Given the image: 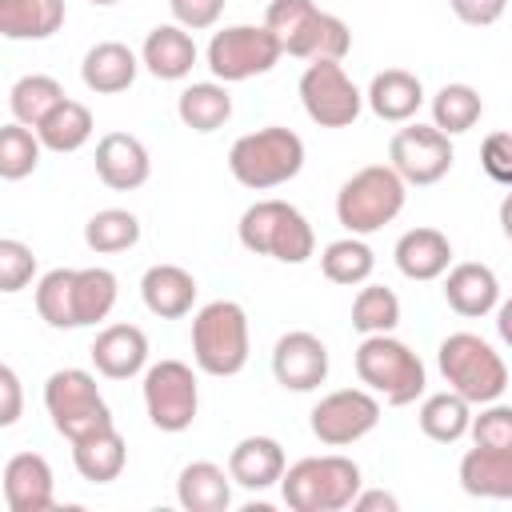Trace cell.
I'll return each instance as SVG.
<instances>
[{"mask_svg":"<svg viewBox=\"0 0 512 512\" xmlns=\"http://www.w3.org/2000/svg\"><path fill=\"white\" fill-rule=\"evenodd\" d=\"M264 24L276 32L280 48L296 60H344L352 48V32L340 16L316 8L312 0H272Z\"/></svg>","mask_w":512,"mask_h":512,"instance_id":"6da1fadb","label":"cell"},{"mask_svg":"<svg viewBox=\"0 0 512 512\" xmlns=\"http://www.w3.org/2000/svg\"><path fill=\"white\" fill-rule=\"evenodd\" d=\"M360 488H364L360 464L340 456V452L304 456L292 468H284V476H280V492H284V504L292 512H340V508H352Z\"/></svg>","mask_w":512,"mask_h":512,"instance_id":"7a4b0ae2","label":"cell"},{"mask_svg":"<svg viewBox=\"0 0 512 512\" xmlns=\"http://www.w3.org/2000/svg\"><path fill=\"white\" fill-rule=\"evenodd\" d=\"M228 168H232L236 184H244L252 192L280 188L292 176H300V168H304V140L292 128H280V124L256 128V132H248V136H240L232 144Z\"/></svg>","mask_w":512,"mask_h":512,"instance_id":"3957f363","label":"cell"},{"mask_svg":"<svg viewBox=\"0 0 512 512\" xmlns=\"http://www.w3.org/2000/svg\"><path fill=\"white\" fill-rule=\"evenodd\" d=\"M404 176L392 164H368L352 172L336 192V220L352 236H372L384 224H392L404 208Z\"/></svg>","mask_w":512,"mask_h":512,"instance_id":"277c9868","label":"cell"},{"mask_svg":"<svg viewBox=\"0 0 512 512\" xmlns=\"http://www.w3.org/2000/svg\"><path fill=\"white\" fill-rule=\"evenodd\" d=\"M356 376H360L364 388L384 396V404H392V408L412 404L416 396H424V384H428L424 360L404 340H396L392 332H372V336L360 340Z\"/></svg>","mask_w":512,"mask_h":512,"instance_id":"5b68a950","label":"cell"},{"mask_svg":"<svg viewBox=\"0 0 512 512\" xmlns=\"http://www.w3.org/2000/svg\"><path fill=\"white\" fill-rule=\"evenodd\" d=\"M236 232H240V244L248 252L272 256L280 264H304L316 252L312 224L288 200H256L252 208H244Z\"/></svg>","mask_w":512,"mask_h":512,"instance_id":"8992f818","label":"cell"},{"mask_svg":"<svg viewBox=\"0 0 512 512\" xmlns=\"http://www.w3.org/2000/svg\"><path fill=\"white\" fill-rule=\"evenodd\" d=\"M436 360H440L448 388L460 392L468 404H492L508 388V368H504L500 352L488 340H480L476 332L444 336L436 348Z\"/></svg>","mask_w":512,"mask_h":512,"instance_id":"52a82bcc","label":"cell"},{"mask_svg":"<svg viewBox=\"0 0 512 512\" xmlns=\"http://www.w3.org/2000/svg\"><path fill=\"white\" fill-rule=\"evenodd\" d=\"M192 360L208 376H236L248 364V312L236 300H212L192 316Z\"/></svg>","mask_w":512,"mask_h":512,"instance_id":"ba28073f","label":"cell"},{"mask_svg":"<svg viewBox=\"0 0 512 512\" xmlns=\"http://www.w3.org/2000/svg\"><path fill=\"white\" fill-rule=\"evenodd\" d=\"M44 408L52 416V428L76 444L100 428L112 424V412L96 388V376L84 372V368H60L44 380Z\"/></svg>","mask_w":512,"mask_h":512,"instance_id":"9c48e42d","label":"cell"},{"mask_svg":"<svg viewBox=\"0 0 512 512\" xmlns=\"http://www.w3.org/2000/svg\"><path fill=\"white\" fill-rule=\"evenodd\" d=\"M284 56L276 32L268 24H232L212 32L208 40V68L220 84H240L252 76H264Z\"/></svg>","mask_w":512,"mask_h":512,"instance_id":"30bf717a","label":"cell"},{"mask_svg":"<svg viewBox=\"0 0 512 512\" xmlns=\"http://www.w3.org/2000/svg\"><path fill=\"white\" fill-rule=\"evenodd\" d=\"M300 104L312 124L348 128L364 108V92L352 84L340 60H312L300 76Z\"/></svg>","mask_w":512,"mask_h":512,"instance_id":"8fae6325","label":"cell"},{"mask_svg":"<svg viewBox=\"0 0 512 512\" xmlns=\"http://www.w3.org/2000/svg\"><path fill=\"white\" fill-rule=\"evenodd\" d=\"M200 408L196 372L184 360H160L144 372V412L160 432H184L192 428Z\"/></svg>","mask_w":512,"mask_h":512,"instance_id":"7c38bea8","label":"cell"},{"mask_svg":"<svg viewBox=\"0 0 512 512\" xmlns=\"http://www.w3.org/2000/svg\"><path fill=\"white\" fill-rule=\"evenodd\" d=\"M308 424L324 448H348L380 424V400L372 388H336L316 400Z\"/></svg>","mask_w":512,"mask_h":512,"instance_id":"4fadbf2b","label":"cell"},{"mask_svg":"<svg viewBox=\"0 0 512 512\" xmlns=\"http://www.w3.org/2000/svg\"><path fill=\"white\" fill-rule=\"evenodd\" d=\"M452 136L440 132L436 124H408L392 136L388 144V164L404 176V184H436L452 168Z\"/></svg>","mask_w":512,"mask_h":512,"instance_id":"5bb4252c","label":"cell"},{"mask_svg":"<svg viewBox=\"0 0 512 512\" xmlns=\"http://www.w3.org/2000/svg\"><path fill=\"white\" fill-rule=\"evenodd\" d=\"M272 376L288 392H312L328 380V348L320 336L296 328L284 332L272 348Z\"/></svg>","mask_w":512,"mask_h":512,"instance_id":"9a60e30c","label":"cell"},{"mask_svg":"<svg viewBox=\"0 0 512 512\" xmlns=\"http://www.w3.org/2000/svg\"><path fill=\"white\" fill-rule=\"evenodd\" d=\"M52 464L40 452H16L4 464V504L8 512H48L56 504Z\"/></svg>","mask_w":512,"mask_h":512,"instance_id":"2e32d148","label":"cell"},{"mask_svg":"<svg viewBox=\"0 0 512 512\" xmlns=\"http://www.w3.org/2000/svg\"><path fill=\"white\" fill-rule=\"evenodd\" d=\"M96 176L112 192H132L152 176L148 148L132 132H108L96 140Z\"/></svg>","mask_w":512,"mask_h":512,"instance_id":"e0dca14e","label":"cell"},{"mask_svg":"<svg viewBox=\"0 0 512 512\" xmlns=\"http://www.w3.org/2000/svg\"><path fill=\"white\" fill-rule=\"evenodd\" d=\"M88 356H92L100 376L128 380V376H136L148 364V336L136 324H108V328L96 332Z\"/></svg>","mask_w":512,"mask_h":512,"instance_id":"ac0fdd59","label":"cell"},{"mask_svg":"<svg viewBox=\"0 0 512 512\" xmlns=\"http://www.w3.org/2000/svg\"><path fill=\"white\" fill-rule=\"evenodd\" d=\"M140 72V60L128 44L120 40H100L84 52V64H80V80L88 92L96 96H116V92H128L132 80Z\"/></svg>","mask_w":512,"mask_h":512,"instance_id":"d6986e66","label":"cell"},{"mask_svg":"<svg viewBox=\"0 0 512 512\" xmlns=\"http://www.w3.org/2000/svg\"><path fill=\"white\" fill-rule=\"evenodd\" d=\"M140 300L160 320H180L196 304V280L180 264H152L140 276Z\"/></svg>","mask_w":512,"mask_h":512,"instance_id":"ffe728a7","label":"cell"},{"mask_svg":"<svg viewBox=\"0 0 512 512\" xmlns=\"http://www.w3.org/2000/svg\"><path fill=\"white\" fill-rule=\"evenodd\" d=\"M140 64L156 80H184L196 68V40H192V32L180 28V24H156L144 36Z\"/></svg>","mask_w":512,"mask_h":512,"instance_id":"44dd1931","label":"cell"},{"mask_svg":"<svg viewBox=\"0 0 512 512\" xmlns=\"http://www.w3.org/2000/svg\"><path fill=\"white\" fill-rule=\"evenodd\" d=\"M364 100H368V108H372L380 120H388V124H408V120L420 112V104H424V84H420V76L408 72V68H384V72L372 76Z\"/></svg>","mask_w":512,"mask_h":512,"instance_id":"7402d4cb","label":"cell"},{"mask_svg":"<svg viewBox=\"0 0 512 512\" xmlns=\"http://www.w3.org/2000/svg\"><path fill=\"white\" fill-rule=\"evenodd\" d=\"M460 488L480 500H512V448H468L460 460Z\"/></svg>","mask_w":512,"mask_h":512,"instance_id":"603a6c76","label":"cell"},{"mask_svg":"<svg viewBox=\"0 0 512 512\" xmlns=\"http://www.w3.org/2000/svg\"><path fill=\"white\" fill-rule=\"evenodd\" d=\"M444 300L452 312L476 320V316H488L496 304H500V280L488 264H456L448 276H444Z\"/></svg>","mask_w":512,"mask_h":512,"instance_id":"cb8c5ba5","label":"cell"},{"mask_svg":"<svg viewBox=\"0 0 512 512\" xmlns=\"http://www.w3.org/2000/svg\"><path fill=\"white\" fill-rule=\"evenodd\" d=\"M284 448L280 440L272 436H244L232 452H228V472L240 488L248 492H260V488H272L280 476H284Z\"/></svg>","mask_w":512,"mask_h":512,"instance_id":"d4e9b609","label":"cell"},{"mask_svg":"<svg viewBox=\"0 0 512 512\" xmlns=\"http://www.w3.org/2000/svg\"><path fill=\"white\" fill-rule=\"evenodd\" d=\"M396 268L408 280H440L452 264V244L440 228H408L396 240Z\"/></svg>","mask_w":512,"mask_h":512,"instance_id":"484cf974","label":"cell"},{"mask_svg":"<svg viewBox=\"0 0 512 512\" xmlns=\"http://www.w3.org/2000/svg\"><path fill=\"white\" fill-rule=\"evenodd\" d=\"M232 472L212 460H192L176 476V500L188 512H224L232 504Z\"/></svg>","mask_w":512,"mask_h":512,"instance_id":"4316f807","label":"cell"},{"mask_svg":"<svg viewBox=\"0 0 512 512\" xmlns=\"http://www.w3.org/2000/svg\"><path fill=\"white\" fill-rule=\"evenodd\" d=\"M124 460H128V444L116 432V424H108V428H100V432H92V436H84V440L72 444V464L92 484L116 480L124 472Z\"/></svg>","mask_w":512,"mask_h":512,"instance_id":"83f0119b","label":"cell"},{"mask_svg":"<svg viewBox=\"0 0 512 512\" xmlns=\"http://www.w3.org/2000/svg\"><path fill=\"white\" fill-rule=\"evenodd\" d=\"M64 24V0H0V32L8 40H48Z\"/></svg>","mask_w":512,"mask_h":512,"instance_id":"f1b7e54d","label":"cell"},{"mask_svg":"<svg viewBox=\"0 0 512 512\" xmlns=\"http://www.w3.org/2000/svg\"><path fill=\"white\" fill-rule=\"evenodd\" d=\"M176 116L184 128L192 132H216L228 124L232 116V96L220 80H204V84H188L176 100Z\"/></svg>","mask_w":512,"mask_h":512,"instance_id":"f546056e","label":"cell"},{"mask_svg":"<svg viewBox=\"0 0 512 512\" xmlns=\"http://www.w3.org/2000/svg\"><path fill=\"white\" fill-rule=\"evenodd\" d=\"M416 420H420V432H424L428 440H436V444H456V440L468 436V428H472V404H468L460 392H452V388H448V392H432V396H424Z\"/></svg>","mask_w":512,"mask_h":512,"instance_id":"4dcf8cb0","label":"cell"},{"mask_svg":"<svg viewBox=\"0 0 512 512\" xmlns=\"http://www.w3.org/2000/svg\"><path fill=\"white\" fill-rule=\"evenodd\" d=\"M64 100H68V96H64L60 80H52V76H44V72L20 76V80L12 84V92H8L12 120H20V124H28V128H40V124L52 116V108H60Z\"/></svg>","mask_w":512,"mask_h":512,"instance_id":"1f68e13d","label":"cell"},{"mask_svg":"<svg viewBox=\"0 0 512 512\" xmlns=\"http://www.w3.org/2000/svg\"><path fill=\"white\" fill-rule=\"evenodd\" d=\"M320 268L332 284H344V288H356V284H368L372 268H376V256L372 248L364 244V236H340L332 240L324 252H320Z\"/></svg>","mask_w":512,"mask_h":512,"instance_id":"d6a6232c","label":"cell"},{"mask_svg":"<svg viewBox=\"0 0 512 512\" xmlns=\"http://www.w3.org/2000/svg\"><path fill=\"white\" fill-rule=\"evenodd\" d=\"M92 112L80 104V100H64L60 108H52V116L36 128V136H40V144L48 148V152H76V148H84L88 140H92Z\"/></svg>","mask_w":512,"mask_h":512,"instance_id":"836d02e7","label":"cell"},{"mask_svg":"<svg viewBox=\"0 0 512 512\" xmlns=\"http://www.w3.org/2000/svg\"><path fill=\"white\" fill-rule=\"evenodd\" d=\"M36 312L48 328H80V320H76V268H52L40 276Z\"/></svg>","mask_w":512,"mask_h":512,"instance_id":"e575fe53","label":"cell"},{"mask_svg":"<svg viewBox=\"0 0 512 512\" xmlns=\"http://www.w3.org/2000/svg\"><path fill=\"white\" fill-rule=\"evenodd\" d=\"M484 116V100L472 84H444L436 96H432V124L448 136H460L468 132L476 120Z\"/></svg>","mask_w":512,"mask_h":512,"instance_id":"d590c367","label":"cell"},{"mask_svg":"<svg viewBox=\"0 0 512 512\" xmlns=\"http://www.w3.org/2000/svg\"><path fill=\"white\" fill-rule=\"evenodd\" d=\"M136 240H140V220L128 208H104L84 224V244L100 256L128 252L136 248Z\"/></svg>","mask_w":512,"mask_h":512,"instance_id":"8d00e7d4","label":"cell"},{"mask_svg":"<svg viewBox=\"0 0 512 512\" xmlns=\"http://www.w3.org/2000/svg\"><path fill=\"white\" fill-rule=\"evenodd\" d=\"M120 284L108 268H76V320L80 328L108 320V312L116 308Z\"/></svg>","mask_w":512,"mask_h":512,"instance_id":"74e56055","label":"cell"},{"mask_svg":"<svg viewBox=\"0 0 512 512\" xmlns=\"http://www.w3.org/2000/svg\"><path fill=\"white\" fill-rule=\"evenodd\" d=\"M40 136H36V128H28V124H20V120H12V124H4L0 128V176L4 180H24V176H32L36 172V164H40Z\"/></svg>","mask_w":512,"mask_h":512,"instance_id":"f35d334b","label":"cell"},{"mask_svg":"<svg viewBox=\"0 0 512 512\" xmlns=\"http://www.w3.org/2000/svg\"><path fill=\"white\" fill-rule=\"evenodd\" d=\"M400 324V296L384 284H364L352 300V328L372 336V332H392Z\"/></svg>","mask_w":512,"mask_h":512,"instance_id":"ab89813d","label":"cell"},{"mask_svg":"<svg viewBox=\"0 0 512 512\" xmlns=\"http://www.w3.org/2000/svg\"><path fill=\"white\" fill-rule=\"evenodd\" d=\"M36 276V256H32V248L24 244V240H12V236H4L0 240V292H20L28 280Z\"/></svg>","mask_w":512,"mask_h":512,"instance_id":"60d3db41","label":"cell"},{"mask_svg":"<svg viewBox=\"0 0 512 512\" xmlns=\"http://www.w3.org/2000/svg\"><path fill=\"white\" fill-rule=\"evenodd\" d=\"M472 444L488 448H512V404H480V416H472Z\"/></svg>","mask_w":512,"mask_h":512,"instance_id":"b9f144b4","label":"cell"},{"mask_svg":"<svg viewBox=\"0 0 512 512\" xmlns=\"http://www.w3.org/2000/svg\"><path fill=\"white\" fill-rule=\"evenodd\" d=\"M480 164H484V172H488L496 184L512 188V132H492V136H484Z\"/></svg>","mask_w":512,"mask_h":512,"instance_id":"7bdbcfd3","label":"cell"},{"mask_svg":"<svg viewBox=\"0 0 512 512\" xmlns=\"http://www.w3.org/2000/svg\"><path fill=\"white\" fill-rule=\"evenodd\" d=\"M224 4H228V0H168L172 20H176L180 28H188V32L212 28V24L224 16Z\"/></svg>","mask_w":512,"mask_h":512,"instance_id":"ee69618b","label":"cell"},{"mask_svg":"<svg viewBox=\"0 0 512 512\" xmlns=\"http://www.w3.org/2000/svg\"><path fill=\"white\" fill-rule=\"evenodd\" d=\"M448 4H452L456 20H464V24H472V28L496 24V20L504 16V8H508V0H448Z\"/></svg>","mask_w":512,"mask_h":512,"instance_id":"f6af8a7d","label":"cell"},{"mask_svg":"<svg viewBox=\"0 0 512 512\" xmlns=\"http://www.w3.org/2000/svg\"><path fill=\"white\" fill-rule=\"evenodd\" d=\"M20 408H24V396H20V376L12 364L0 368V428H12L20 420Z\"/></svg>","mask_w":512,"mask_h":512,"instance_id":"bcb514c9","label":"cell"},{"mask_svg":"<svg viewBox=\"0 0 512 512\" xmlns=\"http://www.w3.org/2000/svg\"><path fill=\"white\" fill-rule=\"evenodd\" d=\"M352 508H356V512H396L400 500H396L392 492H384V488H368V492L360 488V496L352 500Z\"/></svg>","mask_w":512,"mask_h":512,"instance_id":"7dc6e473","label":"cell"},{"mask_svg":"<svg viewBox=\"0 0 512 512\" xmlns=\"http://www.w3.org/2000/svg\"><path fill=\"white\" fill-rule=\"evenodd\" d=\"M496 332H500V340L512 348V296H508L504 304H496Z\"/></svg>","mask_w":512,"mask_h":512,"instance_id":"c3c4849f","label":"cell"},{"mask_svg":"<svg viewBox=\"0 0 512 512\" xmlns=\"http://www.w3.org/2000/svg\"><path fill=\"white\" fill-rule=\"evenodd\" d=\"M500 228H504V236L512 240V192L500 200Z\"/></svg>","mask_w":512,"mask_h":512,"instance_id":"681fc988","label":"cell"},{"mask_svg":"<svg viewBox=\"0 0 512 512\" xmlns=\"http://www.w3.org/2000/svg\"><path fill=\"white\" fill-rule=\"evenodd\" d=\"M88 4H100V8H108V4H120V0H88Z\"/></svg>","mask_w":512,"mask_h":512,"instance_id":"f907efd6","label":"cell"}]
</instances>
